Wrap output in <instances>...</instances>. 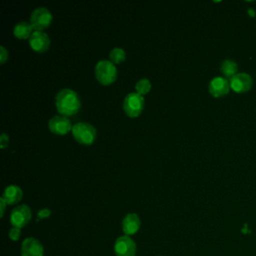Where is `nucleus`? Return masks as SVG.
I'll list each match as a JSON object with an SVG mask.
<instances>
[{
	"mask_svg": "<svg viewBox=\"0 0 256 256\" xmlns=\"http://www.w3.org/2000/svg\"><path fill=\"white\" fill-rule=\"evenodd\" d=\"M55 106L62 116H72L81 107V100L77 92L70 88L61 89L55 96Z\"/></svg>",
	"mask_w": 256,
	"mask_h": 256,
	"instance_id": "f257e3e1",
	"label": "nucleus"
},
{
	"mask_svg": "<svg viewBox=\"0 0 256 256\" xmlns=\"http://www.w3.org/2000/svg\"><path fill=\"white\" fill-rule=\"evenodd\" d=\"M95 77L102 85H110L117 78V68L110 60H100L95 66Z\"/></svg>",
	"mask_w": 256,
	"mask_h": 256,
	"instance_id": "f03ea898",
	"label": "nucleus"
},
{
	"mask_svg": "<svg viewBox=\"0 0 256 256\" xmlns=\"http://www.w3.org/2000/svg\"><path fill=\"white\" fill-rule=\"evenodd\" d=\"M72 134L74 139L83 145H91L97 137L96 129L93 125L86 122H79L73 125Z\"/></svg>",
	"mask_w": 256,
	"mask_h": 256,
	"instance_id": "7ed1b4c3",
	"label": "nucleus"
},
{
	"mask_svg": "<svg viewBox=\"0 0 256 256\" xmlns=\"http://www.w3.org/2000/svg\"><path fill=\"white\" fill-rule=\"evenodd\" d=\"M144 97L137 92H131L126 95L123 101V110L128 117H138L144 109Z\"/></svg>",
	"mask_w": 256,
	"mask_h": 256,
	"instance_id": "20e7f679",
	"label": "nucleus"
},
{
	"mask_svg": "<svg viewBox=\"0 0 256 256\" xmlns=\"http://www.w3.org/2000/svg\"><path fill=\"white\" fill-rule=\"evenodd\" d=\"M52 19V14L46 7H38L30 15V24L35 31H42L50 26Z\"/></svg>",
	"mask_w": 256,
	"mask_h": 256,
	"instance_id": "39448f33",
	"label": "nucleus"
},
{
	"mask_svg": "<svg viewBox=\"0 0 256 256\" xmlns=\"http://www.w3.org/2000/svg\"><path fill=\"white\" fill-rule=\"evenodd\" d=\"M31 209L28 205L22 204L14 208L10 214V222L13 227L22 228L26 226L31 220Z\"/></svg>",
	"mask_w": 256,
	"mask_h": 256,
	"instance_id": "423d86ee",
	"label": "nucleus"
},
{
	"mask_svg": "<svg viewBox=\"0 0 256 256\" xmlns=\"http://www.w3.org/2000/svg\"><path fill=\"white\" fill-rule=\"evenodd\" d=\"M114 251L116 256H135L136 244L130 236L123 235L116 239Z\"/></svg>",
	"mask_w": 256,
	"mask_h": 256,
	"instance_id": "0eeeda50",
	"label": "nucleus"
},
{
	"mask_svg": "<svg viewBox=\"0 0 256 256\" xmlns=\"http://www.w3.org/2000/svg\"><path fill=\"white\" fill-rule=\"evenodd\" d=\"M72 127L71 121L66 116L56 115L48 121L49 130L56 135H65L72 131Z\"/></svg>",
	"mask_w": 256,
	"mask_h": 256,
	"instance_id": "6e6552de",
	"label": "nucleus"
},
{
	"mask_svg": "<svg viewBox=\"0 0 256 256\" xmlns=\"http://www.w3.org/2000/svg\"><path fill=\"white\" fill-rule=\"evenodd\" d=\"M252 77L247 73H237L230 79V88L236 93H244L251 89Z\"/></svg>",
	"mask_w": 256,
	"mask_h": 256,
	"instance_id": "1a4fd4ad",
	"label": "nucleus"
},
{
	"mask_svg": "<svg viewBox=\"0 0 256 256\" xmlns=\"http://www.w3.org/2000/svg\"><path fill=\"white\" fill-rule=\"evenodd\" d=\"M28 41L30 47L39 53L45 52L50 46V38L43 31H33Z\"/></svg>",
	"mask_w": 256,
	"mask_h": 256,
	"instance_id": "9d476101",
	"label": "nucleus"
},
{
	"mask_svg": "<svg viewBox=\"0 0 256 256\" xmlns=\"http://www.w3.org/2000/svg\"><path fill=\"white\" fill-rule=\"evenodd\" d=\"M44 249L39 240L33 237L26 238L21 245V256H43Z\"/></svg>",
	"mask_w": 256,
	"mask_h": 256,
	"instance_id": "9b49d317",
	"label": "nucleus"
},
{
	"mask_svg": "<svg viewBox=\"0 0 256 256\" xmlns=\"http://www.w3.org/2000/svg\"><path fill=\"white\" fill-rule=\"evenodd\" d=\"M208 90L214 97L225 96L230 90V81H228L225 77H214L209 83Z\"/></svg>",
	"mask_w": 256,
	"mask_h": 256,
	"instance_id": "f8f14e48",
	"label": "nucleus"
},
{
	"mask_svg": "<svg viewBox=\"0 0 256 256\" xmlns=\"http://www.w3.org/2000/svg\"><path fill=\"white\" fill-rule=\"evenodd\" d=\"M141 226V221L136 213H128L122 221V230L125 235L135 234Z\"/></svg>",
	"mask_w": 256,
	"mask_h": 256,
	"instance_id": "ddd939ff",
	"label": "nucleus"
},
{
	"mask_svg": "<svg viewBox=\"0 0 256 256\" xmlns=\"http://www.w3.org/2000/svg\"><path fill=\"white\" fill-rule=\"evenodd\" d=\"M23 196L22 189L17 185H9L5 188L2 197L8 205H14L18 203Z\"/></svg>",
	"mask_w": 256,
	"mask_h": 256,
	"instance_id": "4468645a",
	"label": "nucleus"
},
{
	"mask_svg": "<svg viewBox=\"0 0 256 256\" xmlns=\"http://www.w3.org/2000/svg\"><path fill=\"white\" fill-rule=\"evenodd\" d=\"M32 26L30 22L21 21L17 23L13 28V34L18 39H29L32 35Z\"/></svg>",
	"mask_w": 256,
	"mask_h": 256,
	"instance_id": "2eb2a0df",
	"label": "nucleus"
},
{
	"mask_svg": "<svg viewBox=\"0 0 256 256\" xmlns=\"http://www.w3.org/2000/svg\"><path fill=\"white\" fill-rule=\"evenodd\" d=\"M220 70L222 72V74L225 76V78H232L233 76H235L238 70V66L236 64L235 61L230 60V59H226L221 63L220 66Z\"/></svg>",
	"mask_w": 256,
	"mask_h": 256,
	"instance_id": "dca6fc26",
	"label": "nucleus"
},
{
	"mask_svg": "<svg viewBox=\"0 0 256 256\" xmlns=\"http://www.w3.org/2000/svg\"><path fill=\"white\" fill-rule=\"evenodd\" d=\"M109 59L114 64H120L126 59V52L120 47H115L110 51Z\"/></svg>",
	"mask_w": 256,
	"mask_h": 256,
	"instance_id": "f3484780",
	"label": "nucleus"
},
{
	"mask_svg": "<svg viewBox=\"0 0 256 256\" xmlns=\"http://www.w3.org/2000/svg\"><path fill=\"white\" fill-rule=\"evenodd\" d=\"M135 89H136V92H137L138 94H140V95L143 96V95L147 94V93L150 91V89H151V83H150V81H149L147 78H142V79H140V80L136 83Z\"/></svg>",
	"mask_w": 256,
	"mask_h": 256,
	"instance_id": "a211bd4d",
	"label": "nucleus"
},
{
	"mask_svg": "<svg viewBox=\"0 0 256 256\" xmlns=\"http://www.w3.org/2000/svg\"><path fill=\"white\" fill-rule=\"evenodd\" d=\"M8 236L11 240L13 241H17L20 236H21V229L20 228H17V227H12L10 230H9V233H8Z\"/></svg>",
	"mask_w": 256,
	"mask_h": 256,
	"instance_id": "6ab92c4d",
	"label": "nucleus"
},
{
	"mask_svg": "<svg viewBox=\"0 0 256 256\" xmlns=\"http://www.w3.org/2000/svg\"><path fill=\"white\" fill-rule=\"evenodd\" d=\"M8 50L4 46H0V63L4 64L5 61L8 59Z\"/></svg>",
	"mask_w": 256,
	"mask_h": 256,
	"instance_id": "aec40b11",
	"label": "nucleus"
},
{
	"mask_svg": "<svg viewBox=\"0 0 256 256\" xmlns=\"http://www.w3.org/2000/svg\"><path fill=\"white\" fill-rule=\"evenodd\" d=\"M8 144H9V136H8V134L2 133L1 136H0V147L2 149H4V148H6L8 146Z\"/></svg>",
	"mask_w": 256,
	"mask_h": 256,
	"instance_id": "412c9836",
	"label": "nucleus"
},
{
	"mask_svg": "<svg viewBox=\"0 0 256 256\" xmlns=\"http://www.w3.org/2000/svg\"><path fill=\"white\" fill-rule=\"evenodd\" d=\"M51 215V210L48 209V208H43L41 210L38 211L37 213V216H38V219H44V218H47Z\"/></svg>",
	"mask_w": 256,
	"mask_h": 256,
	"instance_id": "4be33fe9",
	"label": "nucleus"
},
{
	"mask_svg": "<svg viewBox=\"0 0 256 256\" xmlns=\"http://www.w3.org/2000/svg\"><path fill=\"white\" fill-rule=\"evenodd\" d=\"M6 205H7L6 201L4 200V198H3V197H1V198H0V209H1V217H3V215H4V212H5V208H6Z\"/></svg>",
	"mask_w": 256,
	"mask_h": 256,
	"instance_id": "5701e85b",
	"label": "nucleus"
},
{
	"mask_svg": "<svg viewBox=\"0 0 256 256\" xmlns=\"http://www.w3.org/2000/svg\"><path fill=\"white\" fill-rule=\"evenodd\" d=\"M248 13L250 14L251 17H254V16H255V12H254V10H252V9H249V10H248Z\"/></svg>",
	"mask_w": 256,
	"mask_h": 256,
	"instance_id": "b1692460",
	"label": "nucleus"
}]
</instances>
